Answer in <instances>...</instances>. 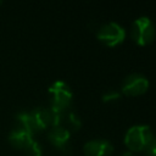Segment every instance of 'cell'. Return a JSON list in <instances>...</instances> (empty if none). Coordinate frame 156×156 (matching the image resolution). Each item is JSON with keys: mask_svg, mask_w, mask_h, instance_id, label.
Masks as SVG:
<instances>
[{"mask_svg": "<svg viewBox=\"0 0 156 156\" xmlns=\"http://www.w3.org/2000/svg\"><path fill=\"white\" fill-rule=\"evenodd\" d=\"M155 26L147 17H139L133 22L132 26V38L133 40L141 46H145L155 39Z\"/></svg>", "mask_w": 156, "mask_h": 156, "instance_id": "3957f363", "label": "cell"}, {"mask_svg": "<svg viewBox=\"0 0 156 156\" xmlns=\"http://www.w3.org/2000/svg\"><path fill=\"white\" fill-rule=\"evenodd\" d=\"M85 156H110L113 151V146L105 139L90 140L84 145Z\"/></svg>", "mask_w": 156, "mask_h": 156, "instance_id": "8992f818", "label": "cell"}, {"mask_svg": "<svg viewBox=\"0 0 156 156\" xmlns=\"http://www.w3.org/2000/svg\"><path fill=\"white\" fill-rule=\"evenodd\" d=\"M16 119H17V123H18L17 127L23 128L24 130H27V132L30 133L32 135L38 132V128H37V126H35V122H34V119H33V116H32L30 111H29V112H24V111H23V112H20V113L16 116Z\"/></svg>", "mask_w": 156, "mask_h": 156, "instance_id": "30bf717a", "label": "cell"}, {"mask_svg": "<svg viewBox=\"0 0 156 156\" xmlns=\"http://www.w3.org/2000/svg\"><path fill=\"white\" fill-rule=\"evenodd\" d=\"M149 88V80L139 73L128 76L122 84V93L127 96H139L146 93Z\"/></svg>", "mask_w": 156, "mask_h": 156, "instance_id": "5b68a950", "label": "cell"}, {"mask_svg": "<svg viewBox=\"0 0 156 156\" xmlns=\"http://www.w3.org/2000/svg\"><path fill=\"white\" fill-rule=\"evenodd\" d=\"M33 119L35 122V126L39 130H43L48 128L49 126H54V115L51 108H45V107H37L30 111Z\"/></svg>", "mask_w": 156, "mask_h": 156, "instance_id": "9c48e42d", "label": "cell"}, {"mask_svg": "<svg viewBox=\"0 0 156 156\" xmlns=\"http://www.w3.org/2000/svg\"><path fill=\"white\" fill-rule=\"evenodd\" d=\"M50 94V108L55 111H63L69 108L72 102V91L68 84L62 80L54 82L49 88Z\"/></svg>", "mask_w": 156, "mask_h": 156, "instance_id": "7a4b0ae2", "label": "cell"}, {"mask_svg": "<svg viewBox=\"0 0 156 156\" xmlns=\"http://www.w3.org/2000/svg\"><path fill=\"white\" fill-rule=\"evenodd\" d=\"M69 136L71 132L61 126L51 127L48 134L49 141L60 150H65L67 146H69Z\"/></svg>", "mask_w": 156, "mask_h": 156, "instance_id": "52a82bcc", "label": "cell"}, {"mask_svg": "<svg viewBox=\"0 0 156 156\" xmlns=\"http://www.w3.org/2000/svg\"><path fill=\"white\" fill-rule=\"evenodd\" d=\"M24 152L27 154V156H41L43 154V150H41V146L38 141L33 140L26 149H24Z\"/></svg>", "mask_w": 156, "mask_h": 156, "instance_id": "8fae6325", "label": "cell"}, {"mask_svg": "<svg viewBox=\"0 0 156 156\" xmlns=\"http://www.w3.org/2000/svg\"><path fill=\"white\" fill-rule=\"evenodd\" d=\"M7 139H9V143L15 149H20V150H24L34 140L33 135L30 133H28L27 130H24L23 128H20V127H15L9 133Z\"/></svg>", "mask_w": 156, "mask_h": 156, "instance_id": "ba28073f", "label": "cell"}, {"mask_svg": "<svg viewBox=\"0 0 156 156\" xmlns=\"http://www.w3.org/2000/svg\"><path fill=\"white\" fill-rule=\"evenodd\" d=\"M98 39L104 43L107 46H116L118 44H121L124 38H126V30L123 29L122 26L115 23V22H110L107 24H104L98 34H96Z\"/></svg>", "mask_w": 156, "mask_h": 156, "instance_id": "277c9868", "label": "cell"}, {"mask_svg": "<svg viewBox=\"0 0 156 156\" xmlns=\"http://www.w3.org/2000/svg\"><path fill=\"white\" fill-rule=\"evenodd\" d=\"M0 4H1V1H0Z\"/></svg>", "mask_w": 156, "mask_h": 156, "instance_id": "9a60e30c", "label": "cell"}, {"mask_svg": "<svg viewBox=\"0 0 156 156\" xmlns=\"http://www.w3.org/2000/svg\"><path fill=\"white\" fill-rule=\"evenodd\" d=\"M155 136L147 126H133L128 129L124 136V144L130 151H146L147 147L155 141Z\"/></svg>", "mask_w": 156, "mask_h": 156, "instance_id": "6da1fadb", "label": "cell"}, {"mask_svg": "<svg viewBox=\"0 0 156 156\" xmlns=\"http://www.w3.org/2000/svg\"><path fill=\"white\" fill-rule=\"evenodd\" d=\"M146 156H156V140L147 147V150H146Z\"/></svg>", "mask_w": 156, "mask_h": 156, "instance_id": "4fadbf2b", "label": "cell"}, {"mask_svg": "<svg viewBox=\"0 0 156 156\" xmlns=\"http://www.w3.org/2000/svg\"><path fill=\"white\" fill-rule=\"evenodd\" d=\"M121 98V93L117 90H107L104 95H102V101L104 102H111V101H116Z\"/></svg>", "mask_w": 156, "mask_h": 156, "instance_id": "7c38bea8", "label": "cell"}, {"mask_svg": "<svg viewBox=\"0 0 156 156\" xmlns=\"http://www.w3.org/2000/svg\"><path fill=\"white\" fill-rule=\"evenodd\" d=\"M122 156H134V155H133L132 152H124V154H123Z\"/></svg>", "mask_w": 156, "mask_h": 156, "instance_id": "5bb4252c", "label": "cell"}]
</instances>
